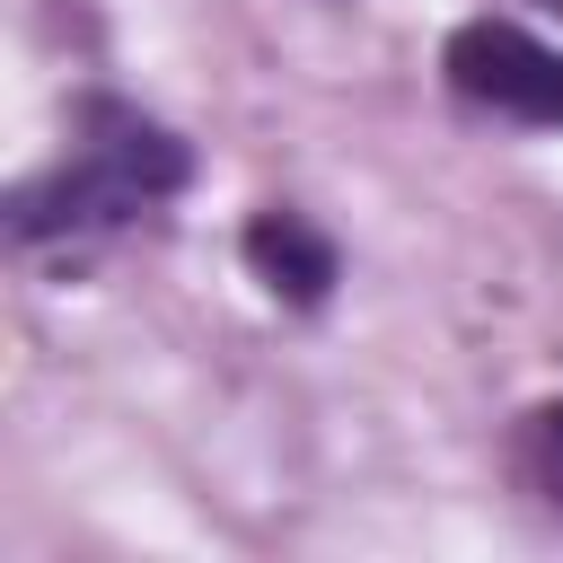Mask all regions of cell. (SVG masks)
Instances as JSON below:
<instances>
[{
	"label": "cell",
	"instance_id": "obj_1",
	"mask_svg": "<svg viewBox=\"0 0 563 563\" xmlns=\"http://www.w3.org/2000/svg\"><path fill=\"white\" fill-rule=\"evenodd\" d=\"M194 150L150 123L123 97H88L79 106V141L70 158H53L44 176H26L9 194V246H53V238H106L141 211H158L167 194H185Z\"/></svg>",
	"mask_w": 563,
	"mask_h": 563
},
{
	"label": "cell",
	"instance_id": "obj_2",
	"mask_svg": "<svg viewBox=\"0 0 563 563\" xmlns=\"http://www.w3.org/2000/svg\"><path fill=\"white\" fill-rule=\"evenodd\" d=\"M440 79H449L466 106L501 114V123H537V132L563 123V53H554L545 35H528V26H510V18H466V26H449Z\"/></svg>",
	"mask_w": 563,
	"mask_h": 563
},
{
	"label": "cell",
	"instance_id": "obj_3",
	"mask_svg": "<svg viewBox=\"0 0 563 563\" xmlns=\"http://www.w3.org/2000/svg\"><path fill=\"white\" fill-rule=\"evenodd\" d=\"M238 255H246V273H255L282 308H325L334 282H343L334 238H325L308 211H282V202H264V211L238 229Z\"/></svg>",
	"mask_w": 563,
	"mask_h": 563
},
{
	"label": "cell",
	"instance_id": "obj_4",
	"mask_svg": "<svg viewBox=\"0 0 563 563\" xmlns=\"http://www.w3.org/2000/svg\"><path fill=\"white\" fill-rule=\"evenodd\" d=\"M519 475H528V493H545L563 510V396L519 413Z\"/></svg>",
	"mask_w": 563,
	"mask_h": 563
},
{
	"label": "cell",
	"instance_id": "obj_5",
	"mask_svg": "<svg viewBox=\"0 0 563 563\" xmlns=\"http://www.w3.org/2000/svg\"><path fill=\"white\" fill-rule=\"evenodd\" d=\"M554 9H563V0H554Z\"/></svg>",
	"mask_w": 563,
	"mask_h": 563
}]
</instances>
